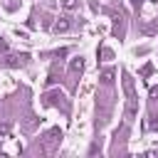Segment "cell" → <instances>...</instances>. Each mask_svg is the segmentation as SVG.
<instances>
[{
	"instance_id": "6da1fadb",
	"label": "cell",
	"mask_w": 158,
	"mask_h": 158,
	"mask_svg": "<svg viewBox=\"0 0 158 158\" xmlns=\"http://www.w3.org/2000/svg\"><path fill=\"white\" fill-rule=\"evenodd\" d=\"M59 141H62V131H59V128H49V131L44 133L42 151H44V153H52V151H54V146H59Z\"/></svg>"
},
{
	"instance_id": "7a4b0ae2",
	"label": "cell",
	"mask_w": 158,
	"mask_h": 158,
	"mask_svg": "<svg viewBox=\"0 0 158 158\" xmlns=\"http://www.w3.org/2000/svg\"><path fill=\"white\" fill-rule=\"evenodd\" d=\"M27 62H30V54H27V52H22V54H7V57H5V64H7L10 69L25 67Z\"/></svg>"
},
{
	"instance_id": "3957f363",
	"label": "cell",
	"mask_w": 158,
	"mask_h": 158,
	"mask_svg": "<svg viewBox=\"0 0 158 158\" xmlns=\"http://www.w3.org/2000/svg\"><path fill=\"white\" fill-rule=\"evenodd\" d=\"M136 114H138V99H136V94H131V96L126 99V116L133 118Z\"/></svg>"
},
{
	"instance_id": "277c9868",
	"label": "cell",
	"mask_w": 158,
	"mask_h": 158,
	"mask_svg": "<svg viewBox=\"0 0 158 158\" xmlns=\"http://www.w3.org/2000/svg\"><path fill=\"white\" fill-rule=\"evenodd\" d=\"M52 30H54V32H67V30H69V17H67V15L57 17L54 25H52Z\"/></svg>"
},
{
	"instance_id": "5b68a950",
	"label": "cell",
	"mask_w": 158,
	"mask_h": 158,
	"mask_svg": "<svg viewBox=\"0 0 158 158\" xmlns=\"http://www.w3.org/2000/svg\"><path fill=\"white\" fill-rule=\"evenodd\" d=\"M69 72H72V74H81V72H84V57H74V59L69 62Z\"/></svg>"
},
{
	"instance_id": "8992f818",
	"label": "cell",
	"mask_w": 158,
	"mask_h": 158,
	"mask_svg": "<svg viewBox=\"0 0 158 158\" xmlns=\"http://www.w3.org/2000/svg\"><path fill=\"white\" fill-rule=\"evenodd\" d=\"M62 99H64V96H62L59 91H54V94H44V104H47V106H54V104H59Z\"/></svg>"
},
{
	"instance_id": "52a82bcc",
	"label": "cell",
	"mask_w": 158,
	"mask_h": 158,
	"mask_svg": "<svg viewBox=\"0 0 158 158\" xmlns=\"http://www.w3.org/2000/svg\"><path fill=\"white\" fill-rule=\"evenodd\" d=\"M123 91H126V96L133 94V79H131V74H126V72H123Z\"/></svg>"
},
{
	"instance_id": "ba28073f",
	"label": "cell",
	"mask_w": 158,
	"mask_h": 158,
	"mask_svg": "<svg viewBox=\"0 0 158 158\" xmlns=\"http://www.w3.org/2000/svg\"><path fill=\"white\" fill-rule=\"evenodd\" d=\"M101 81H104V84H111V81H114V72H111V69H104V72H101Z\"/></svg>"
},
{
	"instance_id": "9c48e42d",
	"label": "cell",
	"mask_w": 158,
	"mask_h": 158,
	"mask_svg": "<svg viewBox=\"0 0 158 158\" xmlns=\"http://www.w3.org/2000/svg\"><path fill=\"white\" fill-rule=\"evenodd\" d=\"M10 123H0V138H10Z\"/></svg>"
},
{
	"instance_id": "30bf717a",
	"label": "cell",
	"mask_w": 158,
	"mask_h": 158,
	"mask_svg": "<svg viewBox=\"0 0 158 158\" xmlns=\"http://www.w3.org/2000/svg\"><path fill=\"white\" fill-rule=\"evenodd\" d=\"M77 5H79V0H62V7L64 10H74Z\"/></svg>"
},
{
	"instance_id": "8fae6325",
	"label": "cell",
	"mask_w": 158,
	"mask_h": 158,
	"mask_svg": "<svg viewBox=\"0 0 158 158\" xmlns=\"http://www.w3.org/2000/svg\"><path fill=\"white\" fill-rule=\"evenodd\" d=\"M151 72H153V64H146V67L141 69V74H143V77H151Z\"/></svg>"
},
{
	"instance_id": "7c38bea8",
	"label": "cell",
	"mask_w": 158,
	"mask_h": 158,
	"mask_svg": "<svg viewBox=\"0 0 158 158\" xmlns=\"http://www.w3.org/2000/svg\"><path fill=\"white\" fill-rule=\"evenodd\" d=\"M101 54H104L106 59H111V57H114V52H111V49H101Z\"/></svg>"
}]
</instances>
